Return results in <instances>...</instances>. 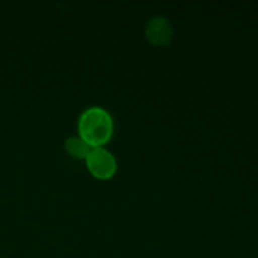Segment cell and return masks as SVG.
Here are the masks:
<instances>
[{
  "label": "cell",
  "mask_w": 258,
  "mask_h": 258,
  "mask_svg": "<svg viewBox=\"0 0 258 258\" xmlns=\"http://www.w3.org/2000/svg\"><path fill=\"white\" fill-rule=\"evenodd\" d=\"M78 134L91 146H103L111 140L115 123L111 113L100 106H92L81 112L78 117Z\"/></svg>",
  "instance_id": "6da1fadb"
},
{
  "label": "cell",
  "mask_w": 258,
  "mask_h": 258,
  "mask_svg": "<svg viewBox=\"0 0 258 258\" xmlns=\"http://www.w3.org/2000/svg\"><path fill=\"white\" fill-rule=\"evenodd\" d=\"M88 171L100 180L113 178L117 171V159L103 146L92 148L85 159Z\"/></svg>",
  "instance_id": "7a4b0ae2"
},
{
  "label": "cell",
  "mask_w": 258,
  "mask_h": 258,
  "mask_svg": "<svg viewBox=\"0 0 258 258\" xmlns=\"http://www.w3.org/2000/svg\"><path fill=\"white\" fill-rule=\"evenodd\" d=\"M173 25L165 15H154L145 27L146 39L154 45H166L173 38Z\"/></svg>",
  "instance_id": "3957f363"
},
{
  "label": "cell",
  "mask_w": 258,
  "mask_h": 258,
  "mask_svg": "<svg viewBox=\"0 0 258 258\" xmlns=\"http://www.w3.org/2000/svg\"><path fill=\"white\" fill-rule=\"evenodd\" d=\"M64 149L66 151H67V154H70L72 158L83 159V160H85L92 148H91V146L88 145V144L86 143L80 135H78V136H70V138L66 139Z\"/></svg>",
  "instance_id": "277c9868"
}]
</instances>
